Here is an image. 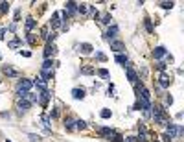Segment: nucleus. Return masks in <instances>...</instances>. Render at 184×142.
I'll list each match as a JSON object with an SVG mask.
<instances>
[{
    "label": "nucleus",
    "mask_w": 184,
    "mask_h": 142,
    "mask_svg": "<svg viewBox=\"0 0 184 142\" xmlns=\"http://www.w3.org/2000/svg\"><path fill=\"white\" fill-rule=\"evenodd\" d=\"M100 135H103L107 140H112V142H122V140H123L116 131H112V129H109V127H101V129H100Z\"/></svg>",
    "instance_id": "obj_1"
},
{
    "label": "nucleus",
    "mask_w": 184,
    "mask_h": 142,
    "mask_svg": "<svg viewBox=\"0 0 184 142\" xmlns=\"http://www.w3.org/2000/svg\"><path fill=\"white\" fill-rule=\"evenodd\" d=\"M166 129H168V133H166V135H169V138H175V137H180V135L184 133L180 126L177 127V126H175V124H171V122H169V124L166 126Z\"/></svg>",
    "instance_id": "obj_2"
},
{
    "label": "nucleus",
    "mask_w": 184,
    "mask_h": 142,
    "mask_svg": "<svg viewBox=\"0 0 184 142\" xmlns=\"http://www.w3.org/2000/svg\"><path fill=\"white\" fill-rule=\"evenodd\" d=\"M31 87H33V81L31 79H22L18 83V87H17V92H28Z\"/></svg>",
    "instance_id": "obj_3"
},
{
    "label": "nucleus",
    "mask_w": 184,
    "mask_h": 142,
    "mask_svg": "<svg viewBox=\"0 0 184 142\" xmlns=\"http://www.w3.org/2000/svg\"><path fill=\"white\" fill-rule=\"evenodd\" d=\"M55 52H57L55 44H54V42H48V44H46V48H44V57H46V59H50L52 56H55Z\"/></svg>",
    "instance_id": "obj_4"
},
{
    "label": "nucleus",
    "mask_w": 184,
    "mask_h": 142,
    "mask_svg": "<svg viewBox=\"0 0 184 142\" xmlns=\"http://www.w3.org/2000/svg\"><path fill=\"white\" fill-rule=\"evenodd\" d=\"M42 72H46V74H54V61L52 59H46L44 63H42Z\"/></svg>",
    "instance_id": "obj_5"
},
{
    "label": "nucleus",
    "mask_w": 184,
    "mask_h": 142,
    "mask_svg": "<svg viewBox=\"0 0 184 142\" xmlns=\"http://www.w3.org/2000/svg\"><path fill=\"white\" fill-rule=\"evenodd\" d=\"M4 74H6L8 78H18V76H20V74H18V70H15V68L9 66V65L4 66Z\"/></svg>",
    "instance_id": "obj_6"
},
{
    "label": "nucleus",
    "mask_w": 184,
    "mask_h": 142,
    "mask_svg": "<svg viewBox=\"0 0 184 142\" xmlns=\"http://www.w3.org/2000/svg\"><path fill=\"white\" fill-rule=\"evenodd\" d=\"M31 107V103L26 100V98H22V100H18V103H17V109L20 111V113H24V111H28Z\"/></svg>",
    "instance_id": "obj_7"
},
{
    "label": "nucleus",
    "mask_w": 184,
    "mask_h": 142,
    "mask_svg": "<svg viewBox=\"0 0 184 142\" xmlns=\"http://www.w3.org/2000/svg\"><path fill=\"white\" fill-rule=\"evenodd\" d=\"M158 83L162 85V87H169V83H171V76H168L166 72H162V74H160V78H158Z\"/></svg>",
    "instance_id": "obj_8"
},
{
    "label": "nucleus",
    "mask_w": 184,
    "mask_h": 142,
    "mask_svg": "<svg viewBox=\"0 0 184 142\" xmlns=\"http://www.w3.org/2000/svg\"><path fill=\"white\" fill-rule=\"evenodd\" d=\"M166 56V48L164 46H156V48L153 50V57L155 59H160V57H164Z\"/></svg>",
    "instance_id": "obj_9"
},
{
    "label": "nucleus",
    "mask_w": 184,
    "mask_h": 142,
    "mask_svg": "<svg viewBox=\"0 0 184 142\" xmlns=\"http://www.w3.org/2000/svg\"><path fill=\"white\" fill-rule=\"evenodd\" d=\"M127 79H129L131 83H134V85H136V81H138V74L134 72L131 66H127Z\"/></svg>",
    "instance_id": "obj_10"
},
{
    "label": "nucleus",
    "mask_w": 184,
    "mask_h": 142,
    "mask_svg": "<svg viewBox=\"0 0 184 142\" xmlns=\"http://www.w3.org/2000/svg\"><path fill=\"white\" fill-rule=\"evenodd\" d=\"M110 48L114 52H122V50H125V46H123L122 41H110Z\"/></svg>",
    "instance_id": "obj_11"
},
{
    "label": "nucleus",
    "mask_w": 184,
    "mask_h": 142,
    "mask_svg": "<svg viewBox=\"0 0 184 142\" xmlns=\"http://www.w3.org/2000/svg\"><path fill=\"white\" fill-rule=\"evenodd\" d=\"M118 32H120V30H118V26H116V24H112V26L107 30V33H105V35H107V39H114Z\"/></svg>",
    "instance_id": "obj_12"
},
{
    "label": "nucleus",
    "mask_w": 184,
    "mask_h": 142,
    "mask_svg": "<svg viewBox=\"0 0 184 142\" xmlns=\"http://www.w3.org/2000/svg\"><path fill=\"white\" fill-rule=\"evenodd\" d=\"M72 96H74L76 100H83V98H85V89H74V90H72Z\"/></svg>",
    "instance_id": "obj_13"
},
{
    "label": "nucleus",
    "mask_w": 184,
    "mask_h": 142,
    "mask_svg": "<svg viewBox=\"0 0 184 142\" xmlns=\"http://www.w3.org/2000/svg\"><path fill=\"white\" fill-rule=\"evenodd\" d=\"M48 100H50V92H48V90L41 92V96H39V102H41V105H46V103H48Z\"/></svg>",
    "instance_id": "obj_14"
},
{
    "label": "nucleus",
    "mask_w": 184,
    "mask_h": 142,
    "mask_svg": "<svg viewBox=\"0 0 184 142\" xmlns=\"http://www.w3.org/2000/svg\"><path fill=\"white\" fill-rule=\"evenodd\" d=\"M59 19H61V13L55 11L54 17H52V26H54V28H59V26H61V20H59Z\"/></svg>",
    "instance_id": "obj_15"
},
{
    "label": "nucleus",
    "mask_w": 184,
    "mask_h": 142,
    "mask_svg": "<svg viewBox=\"0 0 184 142\" xmlns=\"http://www.w3.org/2000/svg\"><path fill=\"white\" fill-rule=\"evenodd\" d=\"M79 52H81V54H90V52H92V44L83 42V44L79 46Z\"/></svg>",
    "instance_id": "obj_16"
},
{
    "label": "nucleus",
    "mask_w": 184,
    "mask_h": 142,
    "mask_svg": "<svg viewBox=\"0 0 184 142\" xmlns=\"http://www.w3.org/2000/svg\"><path fill=\"white\" fill-rule=\"evenodd\" d=\"M33 83H35V87H37V89H39L41 92H44V90H46V81H42L41 78H39V79H35Z\"/></svg>",
    "instance_id": "obj_17"
},
{
    "label": "nucleus",
    "mask_w": 184,
    "mask_h": 142,
    "mask_svg": "<svg viewBox=\"0 0 184 142\" xmlns=\"http://www.w3.org/2000/svg\"><path fill=\"white\" fill-rule=\"evenodd\" d=\"M33 28H35V19H33V17H28V19H26V30L31 32Z\"/></svg>",
    "instance_id": "obj_18"
},
{
    "label": "nucleus",
    "mask_w": 184,
    "mask_h": 142,
    "mask_svg": "<svg viewBox=\"0 0 184 142\" xmlns=\"http://www.w3.org/2000/svg\"><path fill=\"white\" fill-rule=\"evenodd\" d=\"M20 44H22V42H20V39H18V37H17V39H11V41L8 42V46H9V48H11V50H15V48H18V46H20Z\"/></svg>",
    "instance_id": "obj_19"
},
{
    "label": "nucleus",
    "mask_w": 184,
    "mask_h": 142,
    "mask_svg": "<svg viewBox=\"0 0 184 142\" xmlns=\"http://www.w3.org/2000/svg\"><path fill=\"white\" fill-rule=\"evenodd\" d=\"M64 6H66V9H64L66 13H70V11H76V9H77V2H66Z\"/></svg>",
    "instance_id": "obj_20"
},
{
    "label": "nucleus",
    "mask_w": 184,
    "mask_h": 142,
    "mask_svg": "<svg viewBox=\"0 0 184 142\" xmlns=\"http://www.w3.org/2000/svg\"><path fill=\"white\" fill-rule=\"evenodd\" d=\"M116 63H120V65H127V63H129V59H127V56L118 54V56H116Z\"/></svg>",
    "instance_id": "obj_21"
},
{
    "label": "nucleus",
    "mask_w": 184,
    "mask_h": 142,
    "mask_svg": "<svg viewBox=\"0 0 184 142\" xmlns=\"http://www.w3.org/2000/svg\"><path fill=\"white\" fill-rule=\"evenodd\" d=\"M64 127H66L68 131L74 129V120H72V118H64Z\"/></svg>",
    "instance_id": "obj_22"
},
{
    "label": "nucleus",
    "mask_w": 184,
    "mask_h": 142,
    "mask_svg": "<svg viewBox=\"0 0 184 142\" xmlns=\"http://www.w3.org/2000/svg\"><path fill=\"white\" fill-rule=\"evenodd\" d=\"M110 20H112V17H110V13H105L103 17H101V24H110Z\"/></svg>",
    "instance_id": "obj_23"
},
{
    "label": "nucleus",
    "mask_w": 184,
    "mask_h": 142,
    "mask_svg": "<svg viewBox=\"0 0 184 142\" xmlns=\"http://www.w3.org/2000/svg\"><path fill=\"white\" fill-rule=\"evenodd\" d=\"M81 74L90 76V74H94V68H92V66H83V68H81Z\"/></svg>",
    "instance_id": "obj_24"
},
{
    "label": "nucleus",
    "mask_w": 184,
    "mask_h": 142,
    "mask_svg": "<svg viewBox=\"0 0 184 142\" xmlns=\"http://www.w3.org/2000/svg\"><path fill=\"white\" fill-rule=\"evenodd\" d=\"M74 124H76V126H74L76 129H85V127H87V122H85V120H76Z\"/></svg>",
    "instance_id": "obj_25"
},
{
    "label": "nucleus",
    "mask_w": 184,
    "mask_h": 142,
    "mask_svg": "<svg viewBox=\"0 0 184 142\" xmlns=\"http://www.w3.org/2000/svg\"><path fill=\"white\" fill-rule=\"evenodd\" d=\"M9 11V2H0V13H8Z\"/></svg>",
    "instance_id": "obj_26"
},
{
    "label": "nucleus",
    "mask_w": 184,
    "mask_h": 142,
    "mask_svg": "<svg viewBox=\"0 0 184 142\" xmlns=\"http://www.w3.org/2000/svg\"><path fill=\"white\" fill-rule=\"evenodd\" d=\"M98 76L107 79V78H109V70H105V68H100V70H98Z\"/></svg>",
    "instance_id": "obj_27"
},
{
    "label": "nucleus",
    "mask_w": 184,
    "mask_h": 142,
    "mask_svg": "<svg viewBox=\"0 0 184 142\" xmlns=\"http://www.w3.org/2000/svg\"><path fill=\"white\" fill-rule=\"evenodd\" d=\"M87 9H88V4H77V11H79V13H83V15H85V13H87Z\"/></svg>",
    "instance_id": "obj_28"
},
{
    "label": "nucleus",
    "mask_w": 184,
    "mask_h": 142,
    "mask_svg": "<svg viewBox=\"0 0 184 142\" xmlns=\"http://www.w3.org/2000/svg\"><path fill=\"white\" fill-rule=\"evenodd\" d=\"M48 35H50V33H48V26L41 28V37H42V39H48Z\"/></svg>",
    "instance_id": "obj_29"
},
{
    "label": "nucleus",
    "mask_w": 184,
    "mask_h": 142,
    "mask_svg": "<svg viewBox=\"0 0 184 142\" xmlns=\"http://www.w3.org/2000/svg\"><path fill=\"white\" fill-rule=\"evenodd\" d=\"M175 4L173 2H162V4H160V8H162V9H171Z\"/></svg>",
    "instance_id": "obj_30"
},
{
    "label": "nucleus",
    "mask_w": 184,
    "mask_h": 142,
    "mask_svg": "<svg viewBox=\"0 0 184 142\" xmlns=\"http://www.w3.org/2000/svg\"><path fill=\"white\" fill-rule=\"evenodd\" d=\"M144 24H146V30H147V32L151 33V32H153V26H151V20H149V19H146V20H144Z\"/></svg>",
    "instance_id": "obj_31"
},
{
    "label": "nucleus",
    "mask_w": 184,
    "mask_h": 142,
    "mask_svg": "<svg viewBox=\"0 0 184 142\" xmlns=\"http://www.w3.org/2000/svg\"><path fill=\"white\" fill-rule=\"evenodd\" d=\"M100 114H101V118H110V114H112V113H110L109 109H103V111H101Z\"/></svg>",
    "instance_id": "obj_32"
},
{
    "label": "nucleus",
    "mask_w": 184,
    "mask_h": 142,
    "mask_svg": "<svg viewBox=\"0 0 184 142\" xmlns=\"http://www.w3.org/2000/svg\"><path fill=\"white\" fill-rule=\"evenodd\" d=\"M42 124H44L46 127H50V116H46V114H44V116H42Z\"/></svg>",
    "instance_id": "obj_33"
},
{
    "label": "nucleus",
    "mask_w": 184,
    "mask_h": 142,
    "mask_svg": "<svg viewBox=\"0 0 184 142\" xmlns=\"http://www.w3.org/2000/svg\"><path fill=\"white\" fill-rule=\"evenodd\" d=\"M96 57L100 59V61H105L107 57H105V54H101V52H96Z\"/></svg>",
    "instance_id": "obj_34"
},
{
    "label": "nucleus",
    "mask_w": 184,
    "mask_h": 142,
    "mask_svg": "<svg viewBox=\"0 0 184 142\" xmlns=\"http://www.w3.org/2000/svg\"><path fill=\"white\" fill-rule=\"evenodd\" d=\"M28 138H30L31 142H37V140H41V137H39V135H30Z\"/></svg>",
    "instance_id": "obj_35"
},
{
    "label": "nucleus",
    "mask_w": 184,
    "mask_h": 142,
    "mask_svg": "<svg viewBox=\"0 0 184 142\" xmlns=\"http://www.w3.org/2000/svg\"><path fill=\"white\" fill-rule=\"evenodd\" d=\"M162 140H164V142H171V138H169V135H166V133L162 135Z\"/></svg>",
    "instance_id": "obj_36"
},
{
    "label": "nucleus",
    "mask_w": 184,
    "mask_h": 142,
    "mask_svg": "<svg viewBox=\"0 0 184 142\" xmlns=\"http://www.w3.org/2000/svg\"><path fill=\"white\" fill-rule=\"evenodd\" d=\"M125 142H136V137H125Z\"/></svg>",
    "instance_id": "obj_37"
},
{
    "label": "nucleus",
    "mask_w": 184,
    "mask_h": 142,
    "mask_svg": "<svg viewBox=\"0 0 184 142\" xmlns=\"http://www.w3.org/2000/svg\"><path fill=\"white\" fill-rule=\"evenodd\" d=\"M156 66H158V70H164V68H166V63H162V61H160Z\"/></svg>",
    "instance_id": "obj_38"
},
{
    "label": "nucleus",
    "mask_w": 184,
    "mask_h": 142,
    "mask_svg": "<svg viewBox=\"0 0 184 142\" xmlns=\"http://www.w3.org/2000/svg\"><path fill=\"white\" fill-rule=\"evenodd\" d=\"M57 116H59V111H57V109H54V111H52V118H57Z\"/></svg>",
    "instance_id": "obj_39"
},
{
    "label": "nucleus",
    "mask_w": 184,
    "mask_h": 142,
    "mask_svg": "<svg viewBox=\"0 0 184 142\" xmlns=\"http://www.w3.org/2000/svg\"><path fill=\"white\" fill-rule=\"evenodd\" d=\"M4 33H6V30L2 28V30H0V39H4Z\"/></svg>",
    "instance_id": "obj_40"
},
{
    "label": "nucleus",
    "mask_w": 184,
    "mask_h": 142,
    "mask_svg": "<svg viewBox=\"0 0 184 142\" xmlns=\"http://www.w3.org/2000/svg\"><path fill=\"white\" fill-rule=\"evenodd\" d=\"M0 59H2V56H0Z\"/></svg>",
    "instance_id": "obj_41"
},
{
    "label": "nucleus",
    "mask_w": 184,
    "mask_h": 142,
    "mask_svg": "<svg viewBox=\"0 0 184 142\" xmlns=\"http://www.w3.org/2000/svg\"><path fill=\"white\" fill-rule=\"evenodd\" d=\"M6 142H9V140H6Z\"/></svg>",
    "instance_id": "obj_42"
}]
</instances>
